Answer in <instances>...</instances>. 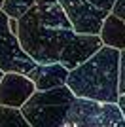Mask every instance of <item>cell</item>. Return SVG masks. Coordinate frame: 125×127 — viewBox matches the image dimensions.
Here are the masks:
<instances>
[{
  "mask_svg": "<svg viewBox=\"0 0 125 127\" xmlns=\"http://www.w3.org/2000/svg\"><path fill=\"white\" fill-rule=\"evenodd\" d=\"M118 106L121 108V112H123V116H125V95L120 97V101H118Z\"/></svg>",
  "mask_w": 125,
  "mask_h": 127,
  "instance_id": "14",
  "label": "cell"
},
{
  "mask_svg": "<svg viewBox=\"0 0 125 127\" xmlns=\"http://www.w3.org/2000/svg\"><path fill=\"white\" fill-rule=\"evenodd\" d=\"M17 36L23 49L38 64L61 63L68 70L85 63L104 46L100 36L74 31L59 0H38L19 19Z\"/></svg>",
  "mask_w": 125,
  "mask_h": 127,
  "instance_id": "1",
  "label": "cell"
},
{
  "mask_svg": "<svg viewBox=\"0 0 125 127\" xmlns=\"http://www.w3.org/2000/svg\"><path fill=\"white\" fill-rule=\"evenodd\" d=\"M38 0H4L2 11L11 19H21L36 6Z\"/></svg>",
  "mask_w": 125,
  "mask_h": 127,
  "instance_id": "10",
  "label": "cell"
},
{
  "mask_svg": "<svg viewBox=\"0 0 125 127\" xmlns=\"http://www.w3.org/2000/svg\"><path fill=\"white\" fill-rule=\"evenodd\" d=\"M0 127H31V123L25 120L19 108L0 104Z\"/></svg>",
  "mask_w": 125,
  "mask_h": 127,
  "instance_id": "11",
  "label": "cell"
},
{
  "mask_svg": "<svg viewBox=\"0 0 125 127\" xmlns=\"http://www.w3.org/2000/svg\"><path fill=\"white\" fill-rule=\"evenodd\" d=\"M68 72H70V70L64 68L61 63L36 64V66L29 72V78L34 82L36 91H47V89H55V87L66 85Z\"/></svg>",
  "mask_w": 125,
  "mask_h": 127,
  "instance_id": "8",
  "label": "cell"
},
{
  "mask_svg": "<svg viewBox=\"0 0 125 127\" xmlns=\"http://www.w3.org/2000/svg\"><path fill=\"white\" fill-rule=\"evenodd\" d=\"M36 93V85L27 74L8 72L0 80V104L10 108H23Z\"/></svg>",
  "mask_w": 125,
  "mask_h": 127,
  "instance_id": "7",
  "label": "cell"
},
{
  "mask_svg": "<svg viewBox=\"0 0 125 127\" xmlns=\"http://www.w3.org/2000/svg\"><path fill=\"white\" fill-rule=\"evenodd\" d=\"M59 4L62 6L68 21L72 23V29L78 34L99 36L106 17L110 15L87 0H59Z\"/></svg>",
  "mask_w": 125,
  "mask_h": 127,
  "instance_id": "6",
  "label": "cell"
},
{
  "mask_svg": "<svg viewBox=\"0 0 125 127\" xmlns=\"http://www.w3.org/2000/svg\"><path fill=\"white\" fill-rule=\"evenodd\" d=\"M87 2H91L93 6H97L99 10L106 11V13H112V10H114V6L118 0H87Z\"/></svg>",
  "mask_w": 125,
  "mask_h": 127,
  "instance_id": "13",
  "label": "cell"
},
{
  "mask_svg": "<svg viewBox=\"0 0 125 127\" xmlns=\"http://www.w3.org/2000/svg\"><path fill=\"white\" fill-rule=\"evenodd\" d=\"M2 76H4V72H2V70H0V80H2Z\"/></svg>",
  "mask_w": 125,
  "mask_h": 127,
  "instance_id": "16",
  "label": "cell"
},
{
  "mask_svg": "<svg viewBox=\"0 0 125 127\" xmlns=\"http://www.w3.org/2000/svg\"><path fill=\"white\" fill-rule=\"evenodd\" d=\"M36 61L23 49L19 36L10 29V17L0 11V70L27 74L36 66Z\"/></svg>",
  "mask_w": 125,
  "mask_h": 127,
  "instance_id": "5",
  "label": "cell"
},
{
  "mask_svg": "<svg viewBox=\"0 0 125 127\" xmlns=\"http://www.w3.org/2000/svg\"><path fill=\"white\" fill-rule=\"evenodd\" d=\"M120 93L125 95V49L120 51Z\"/></svg>",
  "mask_w": 125,
  "mask_h": 127,
  "instance_id": "12",
  "label": "cell"
},
{
  "mask_svg": "<svg viewBox=\"0 0 125 127\" xmlns=\"http://www.w3.org/2000/svg\"><path fill=\"white\" fill-rule=\"evenodd\" d=\"M66 85L76 99L95 102L120 101V49L102 46L99 51L68 72Z\"/></svg>",
  "mask_w": 125,
  "mask_h": 127,
  "instance_id": "2",
  "label": "cell"
},
{
  "mask_svg": "<svg viewBox=\"0 0 125 127\" xmlns=\"http://www.w3.org/2000/svg\"><path fill=\"white\" fill-rule=\"evenodd\" d=\"M2 6H4V0H0V11H2Z\"/></svg>",
  "mask_w": 125,
  "mask_h": 127,
  "instance_id": "15",
  "label": "cell"
},
{
  "mask_svg": "<svg viewBox=\"0 0 125 127\" xmlns=\"http://www.w3.org/2000/svg\"><path fill=\"white\" fill-rule=\"evenodd\" d=\"M62 127H125V116L114 102L76 99Z\"/></svg>",
  "mask_w": 125,
  "mask_h": 127,
  "instance_id": "4",
  "label": "cell"
},
{
  "mask_svg": "<svg viewBox=\"0 0 125 127\" xmlns=\"http://www.w3.org/2000/svg\"><path fill=\"white\" fill-rule=\"evenodd\" d=\"M100 40H102L104 46H110V48L116 49H125V19L110 13L106 17V21L102 25V31H100Z\"/></svg>",
  "mask_w": 125,
  "mask_h": 127,
  "instance_id": "9",
  "label": "cell"
},
{
  "mask_svg": "<svg viewBox=\"0 0 125 127\" xmlns=\"http://www.w3.org/2000/svg\"><path fill=\"white\" fill-rule=\"evenodd\" d=\"M76 95L68 85L47 91H36L21 108L31 127H62L66 122Z\"/></svg>",
  "mask_w": 125,
  "mask_h": 127,
  "instance_id": "3",
  "label": "cell"
}]
</instances>
